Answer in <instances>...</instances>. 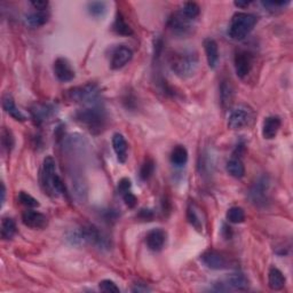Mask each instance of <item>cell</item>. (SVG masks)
<instances>
[{"label":"cell","instance_id":"30","mask_svg":"<svg viewBox=\"0 0 293 293\" xmlns=\"http://www.w3.org/2000/svg\"><path fill=\"white\" fill-rule=\"evenodd\" d=\"M155 172V162L154 159L151 158H146L142 166H141L140 169V178L141 180H143V181H146V180H149L151 177H153V174Z\"/></svg>","mask_w":293,"mask_h":293},{"label":"cell","instance_id":"33","mask_svg":"<svg viewBox=\"0 0 293 293\" xmlns=\"http://www.w3.org/2000/svg\"><path fill=\"white\" fill-rule=\"evenodd\" d=\"M87 8H89V12L91 15L99 17L101 15H103L106 12V4L103 2H93L89 4Z\"/></svg>","mask_w":293,"mask_h":293},{"label":"cell","instance_id":"29","mask_svg":"<svg viewBox=\"0 0 293 293\" xmlns=\"http://www.w3.org/2000/svg\"><path fill=\"white\" fill-rule=\"evenodd\" d=\"M227 220L232 223H242L245 220V212L239 206H233L228 210L227 212Z\"/></svg>","mask_w":293,"mask_h":293},{"label":"cell","instance_id":"5","mask_svg":"<svg viewBox=\"0 0 293 293\" xmlns=\"http://www.w3.org/2000/svg\"><path fill=\"white\" fill-rule=\"evenodd\" d=\"M69 99L82 106H92L100 103V91L95 84H86L78 86L69 91Z\"/></svg>","mask_w":293,"mask_h":293},{"label":"cell","instance_id":"32","mask_svg":"<svg viewBox=\"0 0 293 293\" xmlns=\"http://www.w3.org/2000/svg\"><path fill=\"white\" fill-rule=\"evenodd\" d=\"M18 202L28 208H35L39 206V202L37 199L26 192H21L18 194Z\"/></svg>","mask_w":293,"mask_h":293},{"label":"cell","instance_id":"28","mask_svg":"<svg viewBox=\"0 0 293 293\" xmlns=\"http://www.w3.org/2000/svg\"><path fill=\"white\" fill-rule=\"evenodd\" d=\"M180 12H181L185 17L189 18V19H192V21H194L195 18L198 17L199 13H201V8H199V6L196 3L189 2V3H184L183 4L182 8L180 9Z\"/></svg>","mask_w":293,"mask_h":293},{"label":"cell","instance_id":"7","mask_svg":"<svg viewBox=\"0 0 293 293\" xmlns=\"http://www.w3.org/2000/svg\"><path fill=\"white\" fill-rule=\"evenodd\" d=\"M253 118L252 110L246 106H239L232 110L228 118V128L234 131L243 130L251 124Z\"/></svg>","mask_w":293,"mask_h":293},{"label":"cell","instance_id":"9","mask_svg":"<svg viewBox=\"0 0 293 293\" xmlns=\"http://www.w3.org/2000/svg\"><path fill=\"white\" fill-rule=\"evenodd\" d=\"M201 259L205 266L213 270L226 269L229 266L227 258L224 257L221 252L216 250H208L206 252H204Z\"/></svg>","mask_w":293,"mask_h":293},{"label":"cell","instance_id":"24","mask_svg":"<svg viewBox=\"0 0 293 293\" xmlns=\"http://www.w3.org/2000/svg\"><path fill=\"white\" fill-rule=\"evenodd\" d=\"M48 17H50V15H48L45 11H36L33 13L28 14L26 16V22L30 27L38 28L44 26V24H46L48 22Z\"/></svg>","mask_w":293,"mask_h":293},{"label":"cell","instance_id":"2","mask_svg":"<svg viewBox=\"0 0 293 293\" xmlns=\"http://www.w3.org/2000/svg\"><path fill=\"white\" fill-rule=\"evenodd\" d=\"M76 120L93 134H99L106 128L107 115L100 103L86 106L76 112Z\"/></svg>","mask_w":293,"mask_h":293},{"label":"cell","instance_id":"41","mask_svg":"<svg viewBox=\"0 0 293 293\" xmlns=\"http://www.w3.org/2000/svg\"><path fill=\"white\" fill-rule=\"evenodd\" d=\"M140 216L142 217L143 219H148V220H150V219H153V212L149 211V210H142V211H141V214H140Z\"/></svg>","mask_w":293,"mask_h":293},{"label":"cell","instance_id":"43","mask_svg":"<svg viewBox=\"0 0 293 293\" xmlns=\"http://www.w3.org/2000/svg\"><path fill=\"white\" fill-rule=\"evenodd\" d=\"M5 196H6V188H5V184L2 183V204L5 203Z\"/></svg>","mask_w":293,"mask_h":293},{"label":"cell","instance_id":"11","mask_svg":"<svg viewBox=\"0 0 293 293\" xmlns=\"http://www.w3.org/2000/svg\"><path fill=\"white\" fill-rule=\"evenodd\" d=\"M22 222L31 229H44L47 227L48 220L45 214L29 208L22 213Z\"/></svg>","mask_w":293,"mask_h":293},{"label":"cell","instance_id":"8","mask_svg":"<svg viewBox=\"0 0 293 293\" xmlns=\"http://www.w3.org/2000/svg\"><path fill=\"white\" fill-rule=\"evenodd\" d=\"M169 28L174 35L184 37L193 31V21L185 17L181 12L174 13L169 21Z\"/></svg>","mask_w":293,"mask_h":293},{"label":"cell","instance_id":"19","mask_svg":"<svg viewBox=\"0 0 293 293\" xmlns=\"http://www.w3.org/2000/svg\"><path fill=\"white\" fill-rule=\"evenodd\" d=\"M222 285L224 287V291H228L229 289L245 291L248 287V281L242 273H236V274H232L229 276L227 281L222 283Z\"/></svg>","mask_w":293,"mask_h":293},{"label":"cell","instance_id":"31","mask_svg":"<svg viewBox=\"0 0 293 293\" xmlns=\"http://www.w3.org/2000/svg\"><path fill=\"white\" fill-rule=\"evenodd\" d=\"M221 102H222V106L224 108H227V107L231 106L232 101H233V96H234V93H233V89H232V85L229 84L228 81H222L221 84Z\"/></svg>","mask_w":293,"mask_h":293},{"label":"cell","instance_id":"21","mask_svg":"<svg viewBox=\"0 0 293 293\" xmlns=\"http://www.w3.org/2000/svg\"><path fill=\"white\" fill-rule=\"evenodd\" d=\"M268 285L271 290L280 291L285 286V277L276 267H271L268 273Z\"/></svg>","mask_w":293,"mask_h":293},{"label":"cell","instance_id":"26","mask_svg":"<svg viewBox=\"0 0 293 293\" xmlns=\"http://www.w3.org/2000/svg\"><path fill=\"white\" fill-rule=\"evenodd\" d=\"M188 160V151L183 145H177L171 153V163L175 166H183Z\"/></svg>","mask_w":293,"mask_h":293},{"label":"cell","instance_id":"40","mask_svg":"<svg viewBox=\"0 0 293 293\" xmlns=\"http://www.w3.org/2000/svg\"><path fill=\"white\" fill-rule=\"evenodd\" d=\"M133 292H146V291H150L149 287H146L145 285L143 286V284H136L135 287L132 289Z\"/></svg>","mask_w":293,"mask_h":293},{"label":"cell","instance_id":"22","mask_svg":"<svg viewBox=\"0 0 293 293\" xmlns=\"http://www.w3.org/2000/svg\"><path fill=\"white\" fill-rule=\"evenodd\" d=\"M187 218L189 223L196 229L197 232L203 231V217L201 213V210L196 204L190 203L188 210H187Z\"/></svg>","mask_w":293,"mask_h":293},{"label":"cell","instance_id":"23","mask_svg":"<svg viewBox=\"0 0 293 293\" xmlns=\"http://www.w3.org/2000/svg\"><path fill=\"white\" fill-rule=\"evenodd\" d=\"M227 172L232 175L233 178L242 179L245 175V166L239 158H233L227 163Z\"/></svg>","mask_w":293,"mask_h":293},{"label":"cell","instance_id":"39","mask_svg":"<svg viewBox=\"0 0 293 293\" xmlns=\"http://www.w3.org/2000/svg\"><path fill=\"white\" fill-rule=\"evenodd\" d=\"M30 4L32 5L33 8L37 9V11H45L48 7V2H45V0H33Z\"/></svg>","mask_w":293,"mask_h":293},{"label":"cell","instance_id":"1","mask_svg":"<svg viewBox=\"0 0 293 293\" xmlns=\"http://www.w3.org/2000/svg\"><path fill=\"white\" fill-rule=\"evenodd\" d=\"M40 185L45 194L51 197H57L66 193L65 183L56 173V164L52 156L44 159L40 171Z\"/></svg>","mask_w":293,"mask_h":293},{"label":"cell","instance_id":"34","mask_svg":"<svg viewBox=\"0 0 293 293\" xmlns=\"http://www.w3.org/2000/svg\"><path fill=\"white\" fill-rule=\"evenodd\" d=\"M2 143L4 148L7 151H11L13 149L14 143H15L12 132L8 131L7 129H4L2 132Z\"/></svg>","mask_w":293,"mask_h":293},{"label":"cell","instance_id":"27","mask_svg":"<svg viewBox=\"0 0 293 293\" xmlns=\"http://www.w3.org/2000/svg\"><path fill=\"white\" fill-rule=\"evenodd\" d=\"M16 233L15 221L11 218H4L2 221V237L4 239H11Z\"/></svg>","mask_w":293,"mask_h":293},{"label":"cell","instance_id":"35","mask_svg":"<svg viewBox=\"0 0 293 293\" xmlns=\"http://www.w3.org/2000/svg\"><path fill=\"white\" fill-rule=\"evenodd\" d=\"M99 289L102 292H107V293H119L120 292L119 287L115 284V282H112L110 280L101 281L99 284Z\"/></svg>","mask_w":293,"mask_h":293},{"label":"cell","instance_id":"10","mask_svg":"<svg viewBox=\"0 0 293 293\" xmlns=\"http://www.w3.org/2000/svg\"><path fill=\"white\" fill-rule=\"evenodd\" d=\"M234 65H235L236 75L243 79L251 72L253 66L252 55L247 51H238L234 58Z\"/></svg>","mask_w":293,"mask_h":293},{"label":"cell","instance_id":"15","mask_svg":"<svg viewBox=\"0 0 293 293\" xmlns=\"http://www.w3.org/2000/svg\"><path fill=\"white\" fill-rule=\"evenodd\" d=\"M268 185L269 184H268L267 179L260 178L252 187L251 192H250V197L252 199V202L256 205H261V204L266 203Z\"/></svg>","mask_w":293,"mask_h":293},{"label":"cell","instance_id":"12","mask_svg":"<svg viewBox=\"0 0 293 293\" xmlns=\"http://www.w3.org/2000/svg\"><path fill=\"white\" fill-rule=\"evenodd\" d=\"M132 57H133V52H132L131 48L126 46H118L112 52L110 61L111 69H121V68L125 67L132 60Z\"/></svg>","mask_w":293,"mask_h":293},{"label":"cell","instance_id":"4","mask_svg":"<svg viewBox=\"0 0 293 293\" xmlns=\"http://www.w3.org/2000/svg\"><path fill=\"white\" fill-rule=\"evenodd\" d=\"M257 17L248 13H236L228 28V36L234 40H243L255 29Z\"/></svg>","mask_w":293,"mask_h":293},{"label":"cell","instance_id":"37","mask_svg":"<svg viewBox=\"0 0 293 293\" xmlns=\"http://www.w3.org/2000/svg\"><path fill=\"white\" fill-rule=\"evenodd\" d=\"M131 187H132V184H131V181L128 178H123L118 182V192L121 195L128 193V192H131Z\"/></svg>","mask_w":293,"mask_h":293},{"label":"cell","instance_id":"18","mask_svg":"<svg viewBox=\"0 0 293 293\" xmlns=\"http://www.w3.org/2000/svg\"><path fill=\"white\" fill-rule=\"evenodd\" d=\"M204 50L206 54L208 67L211 69L217 68L219 63V47L217 41L212 38H206L204 40Z\"/></svg>","mask_w":293,"mask_h":293},{"label":"cell","instance_id":"6","mask_svg":"<svg viewBox=\"0 0 293 293\" xmlns=\"http://www.w3.org/2000/svg\"><path fill=\"white\" fill-rule=\"evenodd\" d=\"M75 239L79 242H87L99 248H109L110 242L103 233L94 224H87L82 227L79 232L75 234Z\"/></svg>","mask_w":293,"mask_h":293},{"label":"cell","instance_id":"14","mask_svg":"<svg viewBox=\"0 0 293 293\" xmlns=\"http://www.w3.org/2000/svg\"><path fill=\"white\" fill-rule=\"evenodd\" d=\"M145 243L151 251L159 252L166 243V233L160 228L151 229L145 236Z\"/></svg>","mask_w":293,"mask_h":293},{"label":"cell","instance_id":"20","mask_svg":"<svg viewBox=\"0 0 293 293\" xmlns=\"http://www.w3.org/2000/svg\"><path fill=\"white\" fill-rule=\"evenodd\" d=\"M3 108L4 110L7 112V114L12 117V118H14L15 120H19V121H24L27 119V117L24 116L21 110H19L16 104H15V102H14V99L12 97V95H9V94H6V95H4L3 97Z\"/></svg>","mask_w":293,"mask_h":293},{"label":"cell","instance_id":"13","mask_svg":"<svg viewBox=\"0 0 293 293\" xmlns=\"http://www.w3.org/2000/svg\"><path fill=\"white\" fill-rule=\"evenodd\" d=\"M54 73L60 81H71L75 78V70L71 63L65 57H58L54 62Z\"/></svg>","mask_w":293,"mask_h":293},{"label":"cell","instance_id":"16","mask_svg":"<svg viewBox=\"0 0 293 293\" xmlns=\"http://www.w3.org/2000/svg\"><path fill=\"white\" fill-rule=\"evenodd\" d=\"M112 146H114L115 154L117 156L118 162L121 164L126 163V160H128L129 145L124 136L119 133L114 134V136H112Z\"/></svg>","mask_w":293,"mask_h":293},{"label":"cell","instance_id":"25","mask_svg":"<svg viewBox=\"0 0 293 293\" xmlns=\"http://www.w3.org/2000/svg\"><path fill=\"white\" fill-rule=\"evenodd\" d=\"M114 31L117 33V35H120V36H125V37H129L133 35V30H132V28L130 27V24L125 21V18L123 17L121 14H117L116 19L114 22Z\"/></svg>","mask_w":293,"mask_h":293},{"label":"cell","instance_id":"42","mask_svg":"<svg viewBox=\"0 0 293 293\" xmlns=\"http://www.w3.org/2000/svg\"><path fill=\"white\" fill-rule=\"evenodd\" d=\"M250 5V2H235V6L237 7H247Z\"/></svg>","mask_w":293,"mask_h":293},{"label":"cell","instance_id":"36","mask_svg":"<svg viewBox=\"0 0 293 293\" xmlns=\"http://www.w3.org/2000/svg\"><path fill=\"white\" fill-rule=\"evenodd\" d=\"M262 6L267 8V11L269 12H277L280 11L281 8L287 6L290 4V2H262Z\"/></svg>","mask_w":293,"mask_h":293},{"label":"cell","instance_id":"38","mask_svg":"<svg viewBox=\"0 0 293 293\" xmlns=\"http://www.w3.org/2000/svg\"><path fill=\"white\" fill-rule=\"evenodd\" d=\"M121 196H123L124 202H125L126 205H128L129 207H134L135 205H136V203H138V199H136V197L131 192L125 193V194L121 195Z\"/></svg>","mask_w":293,"mask_h":293},{"label":"cell","instance_id":"17","mask_svg":"<svg viewBox=\"0 0 293 293\" xmlns=\"http://www.w3.org/2000/svg\"><path fill=\"white\" fill-rule=\"evenodd\" d=\"M281 119L277 116H270L263 120L262 136L266 140L274 139L281 129Z\"/></svg>","mask_w":293,"mask_h":293},{"label":"cell","instance_id":"3","mask_svg":"<svg viewBox=\"0 0 293 293\" xmlns=\"http://www.w3.org/2000/svg\"><path fill=\"white\" fill-rule=\"evenodd\" d=\"M198 57L194 52L181 51L174 53L171 57V68L181 78H187L193 76L197 70Z\"/></svg>","mask_w":293,"mask_h":293}]
</instances>
